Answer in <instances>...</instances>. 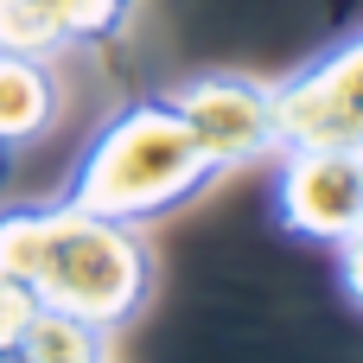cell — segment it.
<instances>
[{"instance_id":"6","label":"cell","mask_w":363,"mask_h":363,"mask_svg":"<svg viewBox=\"0 0 363 363\" xmlns=\"http://www.w3.org/2000/svg\"><path fill=\"white\" fill-rule=\"evenodd\" d=\"M64 96L45 57L32 51H0V147H32L51 134Z\"/></svg>"},{"instance_id":"13","label":"cell","mask_w":363,"mask_h":363,"mask_svg":"<svg viewBox=\"0 0 363 363\" xmlns=\"http://www.w3.org/2000/svg\"><path fill=\"white\" fill-rule=\"evenodd\" d=\"M6 166H13V147H0V185H6Z\"/></svg>"},{"instance_id":"1","label":"cell","mask_w":363,"mask_h":363,"mask_svg":"<svg viewBox=\"0 0 363 363\" xmlns=\"http://www.w3.org/2000/svg\"><path fill=\"white\" fill-rule=\"evenodd\" d=\"M0 274L19 281L38 306L89 319L96 332H121L153 294V242L140 223L57 204H13L0 211Z\"/></svg>"},{"instance_id":"10","label":"cell","mask_w":363,"mask_h":363,"mask_svg":"<svg viewBox=\"0 0 363 363\" xmlns=\"http://www.w3.org/2000/svg\"><path fill=\"white\" fill-rule=\"evenodd\" d=\"M32 313H38V300H32L19 281H6V274H0V338H6V345H19V332H26V319H32Z\"/></svg>"},{"instance_id":"11","label":"cell","mask_w":363,"mask_h":363,"mask_svg":"<svg viewBox=\"0 0 363 363\" xmlns=\"http://www.w3.org/2000/svg\"><path fill=\"white\" fill-rule=\"evenodd\" d=\"M338 268H345V287H351V300L363 306V230H351V236L338 242Z\"/></svg>"},{"instance_id":"4","label":"cell","mask_w":363,"mask_h":363,"mask_svg":"<svg viewBox=\"0 0 363 363\" xmlns=\"http://www.w3.org/2000/svg\"><path fill=\"white\" fill-rule=\"evenodd\" d=\"M287 147H351L363 153V38L306 64L274 89Z\"/></svg>"},{"instance_id":"2","label":"cell","mask_w":363,"mask_h":363,"mask_svg":"<svg viewBox=\"0 0 363 363\" xmlns=\"http://www.w3.org/2000/svg\"><path fill=\"white\" fill-rule=\"evenodd\" d=\"M217 172L223 166L204 153V140L172 108V96H134L89 134L83 160L70 166L64 198L83 211L121 217V223H153L191 204Z\"/></svg>"},{"instance_id":"7","label":"cell","mask_w":363,"mask_h":363,"mask_svg":"<svg viewBox=\"0 0 363 363\" xmlns=\"http://www.w3.org/2000/svg\"><path fill=\"white\" fill-rule=\"evenodd\" d=\"M19 351H26V363H108V332H96L89 319L38 306L19 332Z\"/></svg>"},{"instance_id":"9","label":"cell","mask_w":363,"mask_h":363,"mask_svg":"<svg viewBox=\"0 0 363 363\" xmlns=\"http://www.w3.org/2000/svg\"><path fill=\"white\" fill-rule=\"evenodd\" d=\"M51 6H57L64 45H108L134 19V0H51Z\"/></svg>"},{"instance_id":"8","label":"cell","mask_w":363,"mask_h":363,"mask_svg":"<svg viewBox=\"0 0 363 363\" xmlns=\"http://www.w3.org/2000/svg\"><path fill=\"white\" fill-rule=\"evenodd\" d=\"M57 45H64V32H57V6L51 0H0V51L51 57Z\"/></svg>"},{"instance_id":"5","label":"cell","mask_w":363,"mask_h":363,"mask_svg":"<svg viewBox=\"0 0 363 363\" xmlns=\"http://www.w3.org/2000/svg\"><path fill=\"white\" fill-rule=\"evenodd\" d=\"M281 217L300 236L345 242L363 230V153L351 147H281Z\"/></svg>"},{"instance_id":"12","label":"cell","mask_w":363,"mask_h":363,"mask_svg":"<svg viewBox=\"0 0 363 363\" xmlns=\"http://www.w3.org/2000/svg\"><path fill=\"white\" fill-rule=\"evenodd\" d=\"M0 363H26V351H19V345H6V338H0Z\"/></svg>"},{"instance_id":"3","label":"cell","mask_w":363,"mask_h":363,"mask_svg":"<svg viewBox=\"0 0 363 363\" xmlns=\"http://www.w3.org/2000/svg\"><path fill=\"white\" fill-rule=\"evenodd\" d=\"M172 108L191 121V134L204 140V153H211L223 172L287 147L274 83H255V77H230V70H217V77H198V83L172 89Z\"/></svg>"}]
</instances>
